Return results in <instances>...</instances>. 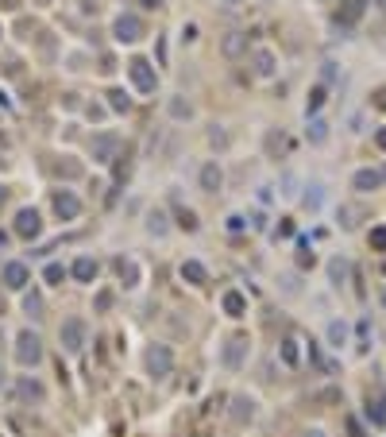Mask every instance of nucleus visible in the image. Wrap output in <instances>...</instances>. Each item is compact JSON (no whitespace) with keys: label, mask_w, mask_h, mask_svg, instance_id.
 <instances>
[{"label":"nucleus","mask_w":386,"mask_h":437,"mask_svg":"<svg viewBox=\"0 0 386 437\" xmlns=\"http://www.w3.org/2000/svg\"><path fill=\"white\" fill-rule=\"evenodd\" d=\"M363 12H367V0H340L336 23H340V28H356V23L363 20Z\"/></svg>","instance_id":"10"},{"label":"nucleus","mask_w":386,"mask_h":437,"mask_svg":"<svg viewBox=\"0 0 386 437\" xmlns=\"http://www.w3.org/2000/svg\"><path fill=\"white\" fill-rule=\"evenodd\" d=\"M16 360H20V368H35L43 364V341H39V333H20L16 337Z\"/></svg>","instance_id":"1"},{"label":"nucleus","mask_w":386,"mask_h":437,"mask_svg":"<svg viewBox=\"0 0 386 437\" xmlns=\"http://www.w3.org/2000/svg\"><path fill=\"white\" fill-rule=\"evenodd\" d=\"M190 101H182V97H174V101H170V117L174 120H190Z\"/></svg>","instance_id":"26"},{"label":"nucleus","mask_w":386,"mask_h":437,"mask_svg":"<svg viewBox=\"0 0 386 437\" xmlns=\"http://www.w3.org/2000/svg\"><path fill=\"white\" fill-rule=\"evenodd\" d=\"M4 240H8V236H4V233H0V248H4Z\"/></svg>","instance_id":"43"},{"label":"nucleus","mask_w":386,"mask_h":437,"mask_svg":"<svg viewBox=\"0 0 386 437\" xmlns=\"http://www.w3.org/2000/svg\"><path fill=\"white\" fill-rule=\"evenodd\" d=\"M248 356H251V341H248V337H232V341L224 344V352H220L224 368H232V372H240V368L248 364Z\"/></svg>","instance_id":"5"},{"label":"nucleus","mask_w":386,"mask_h":437,"mask_svg":"<svg viewBox=\"0 0 386 437\" xmlns=\"http://www.w3.org/2000/svg\"><path fill=\"white\" fill-rule=\"evenodd\" d=\"M31 283V271L23 263H4V286L8 291H23Z\"/></svg>","instance_id":"12"},{"label":"nucleus","mask_w":386,"mask_h":437,"mask_svg":"<svg viewBox=\"0 0 386 437\" xmlns=\"http://www.w3.org/2000/svg\"><path fill=\"white\" fill-rule=\"evenodd\" d=\"M109 109H116V112H128L131 109V101H128L124 89H109Z\"/></svg>","instance_id":"23"},{"label":"nucleus","mask_w":386,"mask_h":437,"mask_svg":"<svg viewBox=\"0 0 386 437\" xmlns=\"http://www.w3.org/2000/svg\"><path fill=\"white\" fill-rule=\"evenodd\" d=\"M382 306H386V291H382Z\"/></svg>","instance_id":"47"},{"label":"nucleus","mask_w":386,"mask_h":437,"mask_svg":"<svg viewBox=\"0 0 386 437\" xmlns=\"http://www.w3.org/2000/svg\"><path fill=\"white\" fill-rule=\"evenodd\" d=\"M116 271H120V279H124V286H135V263L120 260V263H116Z\"/></svg>","instance_id":"29"},{"label":"nucleus","mask_w":386,"mask_h":437,"mask_svg":"<svg viewBox=\"0 0 386 437\" xmlns=\"http://www.w3.org/2000/svg\"><path fill=\"white\" fill-rule=\"evenodd\" d=\"M328 275H332V283H336V286H340L344 279H348V260H340V255H336V260L328 263Z\"/></svg>","instance_id":"24"},{"label":"nucleus","mask_w":386,"mask_h":437,"mask_svg":"<svg viewBox=\"0 0 386 437\" xmlns=\"http://www.w3.org/2000/svg\"><path fill=\"white\" fill-rule=\"evenodd\" d=\"M59 341H62V352L78 356V352L85 349V321H81V317H66L59 325Z\"/></svg>","instance_id":"3"},{"label":"nucleus","mask_w":386,"mask_h":437,"mask_svg":"<svg viewBox=\"0 0 386 437\" xmlns=\"http://www.w3.org/2000/svg\"><path fill=\"white\" fill-rule=\"evenodd\" d=\"M325 105V86H317L313 93H309V101H306V112H317Z\"/></svg>","instance_id":"30"},{"label":"nucleus","mask_w":386,"mask_h":437,"mask_svg":"<svg viewBox=\"0 0 386 437\" xmlns=\"http://www.w3.org/2000/svg\"><path fill=\"white\" fill-rule=\"evenodd\" d=\"M54 213H59L62 221H78L81 217V197L73 194V190H59V194H54Z\"/></svg>","instance_id":"9"},{"label":"nucleus","mask_w":386,"mask_h":437,"mask_svg":"<svg viewBox=\"0 0 386 437\" xmlns=\"http://www.w3.org/2000/svg\"><path fill=\"white\" fill-rule=\"evenodd\" d=\"M251 62H255L259 78H270V74L278 70V62H275V54H270V51H255V54H251Z\"/></svg>","instance_id":"20"},{"label":"nucleus","mask_w":386,"mask_h":437,"mask_svg":"<svg viewBox=\"0 0 386 437\" xmlns=\"http://www.w3.org/2000/svg\"><path fill=\"white\" fill-rule=\"evenodd\" d=\"M147 233H155V236H167V213H162V209H155L151 217H147Z\"/></svg>","instance_id":"22"},{"label":"nucleus","mask_w":386,"mask_h":437,"mask_svg":"<svg viewBox=\"0 0 386 437\" xmlns=\"http://www.w3.org/2000/svg\"><path fill=\"white\" fill-rule=\"evenodd\" d=\"M112 35H116L120 43H135V39L143 35V20H139V16H131V12L116 16V23H112Z\"/></svg>","instance_id":"7"},{"label":"nucleus","mask_w":386,"mask_h":437,"mask_svg":"<svg viewBox=\"0 0 386 437\" xmlns=\"http://www.w3.org/2000/svg\"><path fill=\"white\" fill-rule=\"evenodd\" d=\"M371 244L379 252H386V228H371Z\"/></svg>","instance_id":"33"},{"label":"nucleus","mask_w":386,"mask_h":437,"mask_svg":"<svg viewBox=\"0 0 386 437\" xmlns=\"http://www.w3.org/2000/svg\"><path fill=\"white\" fill-rule=\"evenodd\" d=\"M251 418H255V399H248V395H232V422L248 426Z\"/></svg>","instance_id":"13"},{"label":"nucleus","mask_w":386,"mask_h":437,"mask_svg":"<svg viewBox=\"0 0 386 437\" xmlns=\"http://www.w3.org/2000/svg\"><path fill=\"white\" fill-rule=\"evenodd\" d=\"M309 139H313V144H325V139H328V124H325V120H309Z\"/></svg>","instance_id":"25"},{"label":"nucleus","mask_w":386,"mask_h":437,"mask_svg":"<svg viewBox=\"0 0 386 437\" xmlns=\"http://www.w3.org/2000/svg\"><path fill=\"white\" fill-rule=\"evenodd\" d=\"M43 279H47V283H51V286H59L62 279H66V267H62V263H47Z\"/></svg>","instance_id":"28"},{"label":"nucleus","mask_w":386,"mask_h":437,"mask_svg":"<svg viewBox=\"0 0 386 437\" xmlns=\"http://www.w3.org/2000/svg\"><path fill=\"white\" fill-rule=\"evenodd\" d=\"M23 310H28L31 317H43V298H39V294H31V298L23 302Z\"/></svg>","instance_id":"31"},{"label":"nucleus","mask_w":386,"mask_h":437,"mask_svg":"<svg viewBox=\"0 0 386 437\" xmlns=\"http://www.w3.org/2000/svg\"><path fill=\"white\" fill-rule=\"evenodd\" d=\"M143 4H147V8H159V0H143Z\"/></svg>","instance_id":"42"},{"label":"nucleus","mask_w":386,"mask_h":437,"mask_svg":"<svg viewBox=\"0 0 386 437\" xmlns=\"http://www.w3.org/2000/svg\"><path fill=\"white\" fill-rule=\"evenodd\" d=\"M220 186H224V170H220L217 163H205L201 167V190L205 194H217Z\"/></svg>","instance_id":"15"},{"label":"nucleus","mask_w":386,"mask_h":437,"mask_svg":"<svg viewBox=\"0 0 386 437\" xmlns=\"http://www.w3.org/2000/svg\"><path fill=\"white\" fill-rule=\"evenodd\" d=\"M178 275H182L186 283H193V286L209 283V271H205V263H197V260H186V263H182V271H178Z\"/></svg>","instance_id":"17"},{"label":"nucleus","mask_w":386,"mask_h":437,"mask_svg":"<svg viewBox=\"0 0 386 437\" xmlns=\"http://www.w3.org/2000/svg\"><path fill=\"white\" fill-rule=\"evenodd\" d=\"M379 186H382V170L363 167V170L351 175V190H359V194H371V190H379Z\"/></svg>","instance_id":"11"},{"label":"nucleus","mask_w":386,"mask_h":437,"mask_svg":"<svg viewBox=\"0 0 386 437\" xmlns=\"http://www.w3.org/2000/svg\"><path fill=\"white\" fill-rule=\"evenodd\" d=\"M301 437H325V430H306Z\"/></svg>","instance_id":"39"},{"label":"nucleus","mask_w":386,"mask_h":437,"mask_svg":"<svg viewBox=\"0 0 386 437\" xmlns=\"http://www.w3.org/2000/svg\"><path fill=\"white\" fill-rule=\"evenodd\" d=\"M306 205H321V186H313V194H306Z\"/></svg>","instance_id":"37"},{"label":"nucleus","mask_w":386,"mask_h":437,"mask_svg":"<svg viewBox=\"0 0 386 437\" xmlns=\"http://www.w3.org/2000/svg\"><path fill=\"white\" fill-rule=\"evenodd\" d=\"M16 391H20V399H28V402H43L47 399L43 383H39V379H31V375H23L20 383H16Z\"/></svg>","instance_id":"16"},{"label":"nucleus","mask_w":386,"mask_h":437,"mask_svg":"<svg viewBox=\"0 0 386 437\" xmlns=\"http://www.w3.org/2000/svg\"><path fill=\"white\" fill-rule=\"evenodd\" d=\"M325 337H328V349H340V344L348 341V325H344V321H328Z\"/></svg>","instance_id":"21"},{"label":"nucleus","mask_w":386,"mask_h":437,"mask_svg":"<svg viewBox=\"0 0 386 437\" xmlns=\"http://www.w3.org/2000/svg\"><path fill=\"white\" fill-rule=\"evenodd\" d=\"M178 225H182L186 233H193V228H197V217H193L190 209H178Z\"/></svg>","instance_id":"32"},{"label":"nucleus","mask_w":386,"mask_h":437,"mask_svg":"<svg viewBox=\"0 0 386 437\" xmlns=\"http://www.w3.org/2000/svg\"><path fill=\"white\" fill-rule=\"evenodd\" d=\"M298 356H301V352H298V341H294V337H286V341H282V360H286V364H298Z\"/></svg>","instance_id":"27"},{"label":"nucleus","mask_w":386,"mask_h":437,"mask_svg":"<svg viewBox=\"0 0 386 437\" xmlns=\"http://www.w3.org/2000/svg\"><path fill=\"white\" fill-rule=\"evenodd\" d=\"M143 364L155 379H167L174 372V352H170V344H151V349L143 352Z\"/></svg>","instance_id":"2"},{"label":"nucleus","mask_w":386,"mask_h":437,"mask_svg":"<svg viewBox=\"0 0 386 437\" xmlns=\"http://www.w3.org/2000/svg\"><path fill=\"white\" fill-rule=\"evenodd\" d=\"M89 151H93L97 163H112V159H116V151H120V136H116V132H101V136H93Z\"/></svg>","instance_id":"6"},{"label":"nucleus","mask_w":386,"mask_h":437,"mask_svg":"<svg viewBox=\"0 0 386 437\" xmlns=\"http://www.w3.org/2000/svg\"><path fill=\"white\" fill-rule=\"evenodd\" d=\"M348 430H351V437H367L363 430H359V422H356V418H351V422H348Z\"/></svg>","instance_id":"38"},{"label":"nucleus","mask_w":386,"mask_h":437,"mask_svg":"<svg viewBox=\"0 0 386 437\" xmlns=\"http://www.w3.org/2000/svg\"><path fill=\"white\" fill-rule=\"evenodd\" d=\"M382 182H386V167H382Z\"/></svg>","instance_id":"46"},{"label":"nucleus","mask_w":386,"mask_h":437,"mask_svg":"<svg viewBox=\"0 0 386 437\" xmlns=\"http://www.w3.org/2000/svg\"><path fill=\"white\" fill-rule=\"evenodd\" d=\"M375 4H379V12H382V16H386V0H375Z\"/></svg>","instance_id":"41"},{"label":"nucleus","mask_w":386,"mask_h":437,"mask_svg":"<svg viewBox=\"0 0 386 437\" xmlns=\"http://www.w3.org/2000/svg\"><path fill=\"white\" fill-rule=\"evenodd\" d=\"M240 47H243V39H240V35H228V39H224V51H228V54H236Z\"/></svg>","instance_id":"34"},{"label":"nucleus","mask_w":386,"mask_h":437,"mask_svg":"<svg viewBox=\"0 0 386 437\" xmlns=\"http://www.w3.org/2000/svg\"><path fill=\"white\" fill-rule=\"evenodd\" d=\"M209 144H212V147H224L228 136H224V132H209Z\"/></svg>","instance_id":"35"},{"label":"nucleus","mask_w":386,"mask_h":437,"mask_svg":"<svg viewBox=\"0 0 386 437\" xmlns=\"http://www.w3.org/2000/svg\"><path fill=\"white\" fill-rule=\"evenodd\" d=\"M39 233H43V217H39V209H20L16 213V236L35 240Z\"/></svg>","instance_id":"8"},{"label":"nucleus","mask_w":386,"mask_h":437,"mask_svg":"<svg viewBox=\"0 0 386 437\" xmlns=\"http://www.w3.org/2000/svg\"><path fill=\"white\" fill-rule=\"evenodd\" d=\"M97 260H89V255H78V260H73V267H70V275L78 279V283H93L97 279Z\"/></svg>","instance_id":"14"},{"label":"nucleus","mask_w":386,"mask_h":437,"mask_svg":"<svg viewBox=\"0 0 386 437\" xmlns=\"http://www.w3.org/2000/svg\"><path fill=\"white\" fill-rule=\"evenodd\" d=\"M224 313L228 317H243V313H248V298H243L240 291H228L224 294Z\"/></svg>","instance_id":"19"},{"label":"nucleus","mask_w":386,"mask_h":437,"mask_svg":"<svg viewBox=\"0 0 386 437\" xmlns=\"http://www.w3.org/2000/svg\"><path fill=\"white\" fill-rule=\"evenodd\" d=\"M375 139H379V147H386V132H379V136H375Z\"/></svg>","instance_id":"40"},{"label":"nucleus","mask_w":386,"mask_h":437,"mask_svg":"<svg viewBox=\"0 0 386 437\" xmlns=\"http://www.w3.org/2000/svg\"><path fill=\"white\" fill-rule=\"evenodd\" d=\"M0 387H4V368H0Z\"/></svg>","instance_id":"44"},{"label":"nucleus","mask_w":386,"mask_h":437,"mask_svg":"<svg viewBox=\"0 0 386 437\" xmlns=\"http://www.w3.org/2000/svg\"><path fill=\"white\" fill-rule=\"evenodd\" d=\"M228 228H232V233H243V217H240V213H232V217H228Z\"/></svg>","instance_id":"36"},{"label":"nucleus","mask_w":386,"mask_h":437,"mask_svg":"<svg viewBox=\"0 0 386 437\" xmlns=\"http://www.w3.org/2000/svg\"><path fill=\"white\" fill-rule=\"evenodd\" d=\"M367 418H371V426L375 430H386V402H382V395H367Z\"/></svg>","instance_id":"18"},{"label":"nucleus","mask_w":386,"mask_h":437,"mask_svg":"<svg viewBox=\"0 0 386 437\" xmlns=\"http://www.w3.org/2000/svg\"><path fill=\"white\" fill-rule=\"evenodd\" d=\"M128 78H131V86H135L139 93H155V86H159V74H155V66L147 59H131L128 62Z\"/></svg>","instance_id":"4"},{"label":"nucleus","mask_w":386,"mask_h":437,"mask_svg":"<svg viewBox=\"0 0 386 437\" xmlns=\"http://www.w3.org/2000/svg\"><path fill=\"white\" fill-rule=\"evenodd\" d=\"M0 205H4V190H0Z\"/></svg>","instance_id":"45"},{"label":"nucleus","mask_w":386,"mask_h":437,"mask_svg":"<svg viewBox=\"0 0 386 437\" xmlns=\"http://www.w3.org/2000/svg\"><path fill=\"white\" fill-rule=\"evenodd\" d=\"M382 105H386V93H382Z\"/></svg>","instance_id":"48"}]
</instances>
